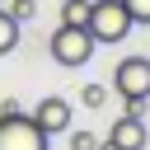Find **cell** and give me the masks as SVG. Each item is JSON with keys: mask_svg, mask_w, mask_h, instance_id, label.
<instances>
[{"mask_svg": "<svg viewBox=\"0 0 150 150\" xmlns=\"http://www.w3.org/2000/svg\"><path fill=\"white\" fill-rule=\"evenodd\" d=\"M89 38L94 42H122L136 23H131V14H127V5L122 0H89Z\"/></svg>", "mask_w": 150, "mask_h": 150, "instance_id": "1", "label": "cell"}, {"mask_svg": "<svg viewBox=\"0 0 150 150\" xmlns=\"http://www.w3.org/2000/svg\"><path fill=\"white\" fill-rule=\"evenodd\" d=\"M94 47H98V42L89 38V28H66V23H61V28L52 33V42H47L52 61H56V66H70V70H80V66L94 56Z\"/></svg>", "mask_w": 150, "mask_h": 150, "instance_id": "2", "label": "cell"}, {"mask_svg": "<svg viewBox=\"0 0 150 150\" xmlns=\"http://www.w3.org/2000/svg\"><path fill=\"white\" fill-rule=\"evenodd\" d=\"M112 89L122 98H150V56H122L112 70Z\"/></svg>", "mask_w": 150, "mask_h": 150, "instance_id": "3", "label": "cell"}, {"mask_svg": "<svg viewBox=\"0 0 150 150\" xmlns=\"http://www.w3.org/2000/svg\"><path fill=\"white\" fill-rule=\"evenodd\" d=\"M0 150H47V136L33 127V117H0Z\"/></svg>", "mask_w": 150, "mask_h": 150, "instance_id": "4", "label": "cell"}, {"mask_svg": "<svg viewBox=\"0 0 150 150\" xmlns=\"http://www.w3.org/2000/svg\"><path fill=\"white\" fill-rule=\"evenodd\" d=\"M28 117H33V127H38L42 136H61V131H70V103L56 98V94H47Z\"/></svg>", "mask_w": 150, "mask_h": 150, "instance_id": "5", "label": "cell"}, {"mask_svg": "<svg viewBox=\"0 0 150 150\" xmlns=\"http://www.w3.org/2000/svg\"><path fill=\"white\" fill-rule=\"evenodd\" d=\"M145 122L141 117H117L112 122V131H108V141L117 145V150H145Z\"/></svg>", "mask_w": 150, "mask_h": 150, "instance_id": "6", "label": "cell"}, {"mask_svg": "<svg viewBox=\"0 0 150 150\" xmlns=\"http://www.w3.org/2000/svg\"><path fill=\"white\" fill-rule=\"evenodd\" d=\"M61 23L66 28H84L89 23V0H61Z\"/></svg>", "mask_w": 150, "mask_h": 150, "instance_id": "7", "label": "cell"}, {"mask_svg": "<svg viewBox=\"0 0 150 150\" xmlns=\"http://www.w3.org/2000/svg\"><path fill=\"white\" fill-rule=\"evenodd\" d=\"M19 28H23V23H14V19L0 9V56H9V52L19 47Z\"/></svg>", "mask_w": 150, "mask_h": 150, "instance_id": "8", "label": "cell"}, {"mask_svg": "<svg viewBox=\"0 0 150 150\" xmlns=\"http://www.w3.org/2000/svg\"><path fill=\"white\" fill-rule=\"evenodd\" d=\"M80 103H84V108H103V103H108V84H84V89H80Z\"/></svg>", "mask_w": 150, "mask_h": 150, "instance_id": "9", "label": "cell"}, {"mask_svg": "<svg viewBox=\"0 0 150 150\" xmlns=\"http://www.w3.org/2000/svg\"><path fill=\"white\" fill-rule=\"evenodd\" d=\"M5 14H9L14 23H28V19L38 14V5H33V0H9V5H5Z\"/></svg>", "mask_w": 150, "mask_h": 150, "instance_id": "10", "label": "cell"}, {"mask_svg": "<svg viewBox=\"0 0 150 150\" xmlns=\"http://www.w3.org/2000/svg\"><path fill=\"white\" fill-rule=\"evenodd\" d=\"M70 150H98V136L80 127V131H70Z\"/></svg>", "mask_w": 150, "mask_h": 150, "instance_id": "11", "label": "cell"}, {"mask_svg": "<svg viewBox=\"0 0 150 150\" xmlns=\"http://www.w3.org/2000/svg\"><path fill=\"white\" fill-rule=\"evenodd\" d=\"M122 5H127L131 23H150V0H122Z\"/></svg>", "mask_w": 150, "mask_h": 150, "instance_id": "12", "label": "cell"}, {"mask_svg": "<svg viewBox=\"0 0 150 150\" xmlns=\"http://www.w3.org/2000/svg\"><path fill=\"white\" fill-rule=\"evenodd\" d=\"M0 117H23V103H19V98H14V94H9V98H5V103H0Z\"/></svg>", "mask_w": 150, "mask_h": 150, "instance_id": "13", "label": "cell"}, {"mask_svg": "<svg viewBox=\"0 0 150 150\" xmlns=\"http://www.w3.org/2000/svg\"><path fill=\"white\" fill-rule=\"evenodd\" d=\"M98 150H117V145H112V141H98Z\"/></svg>", "mask_w": 150, "mask_h": 150, "instance_id": "14", "label": "cell"}]
</instances>
